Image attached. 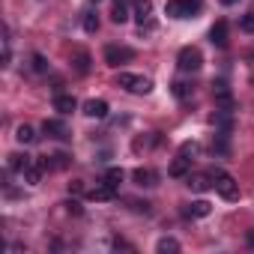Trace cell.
I'll return each mask as SVG.
<instances>
[{
    "label": "cell",
    "instance_id": "1",
    "mask_svg": "<svg viewBox=\"0 0 254 254\" xmlns=\"http://www.w3.org/2000/svg\"><path fill=\"white\" fill-rule=\"evenodd\" d=\"M117 84H120L123 90L135 93V96H147V93L153 90V81H150V78H144V75H132V72H120V75H117Z\"/></svg>",
    "mask_w": 254,
    "mask_h": 254
},
{
    "label": "cell",
    "instance_id": "2",
    "mask_svg": "<svg viewBox=\"0 0 254 254\" xmlns=\"http://www.w3.org/2000/svg\"><path fill=\"white\" fill-rule=\"evenodd\" d=\"M212 177H215V191H218L224 200H236V197H239V183H236L230 174H224V171H215Z\"/></svg>",
    "mask_w": 254,
    "mask_h": 254
},
{
    "label": "cell",
    "instance_id": "3",
    "mask_svg": "<svg viewBox=\"0 0 254 254\" xmlns=\"http://www.w3.org/2000/svg\"><path fill=\"white\" fill-rule=\"evenodd\" d=\"M177 63H180V69H183V72H197V69L203 66V54H200L194 45H186V48L180 51Z\"/></svg>",
    "mask_w": 254,
    "mask_h": 254
},
{
    "label": "cell",
    "instance_id": "4",
    "mask_svg": "<svg viewBox=\"0 0 254 254\" xmlns=\"http://www.w3.org/2000/svg\"><path fill=\"white\" fill-rule=\"evenodd\" d=\"M132 57H135V51H132L129 45H108V48H105V63L114 66V69L123 66V63H129Z\"/></svg>",
    "mask_w": 254,
    "mask_h": 254
},
{
    "label": "cell",
    "instance_id": "5",
    "mask_svg": "<svg viewBox=\"0 0 254 254\" xmlns=\"http://www.w3.org/2000/svg\"><path fill=\"white\" fill-rule=\"evenodd\" d=\"M42 132H45L48 138L66 141V138H69V126H66L63 120H45V123H42Z\"/></svg>",
    "mask_w": 254,
    "mask_h": 254
},
{
    "label": "cell",
    "instance_id": "6",
    "mask_svg": "<svg viewBox=\"0 0 254 254\" xmlns=\"http://www.w3.org/2000/svg\"><path fill=\"white\" fill-rule=\"evenodd\" d=\"M84 114L93 117V120H105L108 117V102L105 99H90V102H84Z\"/></svg>",
    "mask_w": 254,
    "mask_h": 254
},
{
    "label": "cell",
    "instance_id": "7",
    "mask_svg": "<svg viewBox=\"0 0 254 254\" xmlns=\"http://www.w3.org/2000/svg\"><path fill=\"white\" fill-rule=\"evenodd\" d=\"M129 3L132 0H114V9H111V21L114 24H126L132 15H129Z\"/></svg>",
    "mask_w": 254,
    "mask_h": 254
},
{
    "label": "cell",
    "instance_id": "8",
    "mask_svg": "<svg viewBox=\"0 0 254 254\" xmlns=\"http://www.w3.org/2000/svg\"><path fill=\"white\" fill-rule=\"evenodd\" d=\"M165 12L171 18H191V9H189V0H168Z\"/></svg>",
    "mask_w": 254,
    "mask_h": 254
},
{
    "label": "cell",
    "instance_id": "9",
    "mask_svg": "<svg viewBox=\"0 0 254 254\" xmlns=\"http://www.w3.org/2000/svg\"><path fill=\"white\" fill-rule=\"evenodd\" d=\"M114 197H117V189H114V186H108L105 180H102V183H99V186L90 191V200H99V203H105V200H114Z\"/></svg>",
    "mask_w": 254,
    "mask_h": 254
},
{
    "label": "cell",
    "instance_id": "10",
    "mask_svg": "<svg viewBox=\"0 0 254 254\" xmlns=\"http://www.w3.org/2000/svg\"><path fill=\"white\" fill-rule=\"evenodd\" d=\"M209 209H212V206H209L206 200H194V203L183 206V215H186V218H206V215H209Z\"/></svg>",
    "mask_w": 254,
    "mask_h": 254
},
{
    "label": "cell",
    "instance_id": "11",
    "mask_svg": "<svg viewBox=\"0 0 254 254\" xmlns=\"http://www.w3.org/2000/svg\"><path fill=\"white\" fill-rule=\"evenodd\" d=\"M150 15H153V0H135V21L141 27L150 24Z\"/></svg>",
    "mask_w": 254,
    "mask_h": 254
},
{
    "label": "cell",
    "instance_id": "12",
    "mask_svg": "<svg viewBox=\"0 0 254 254\" xmlns=\"http://www.w3.org/2000/svg\"><path fill=\"white\" fill-rule=\"evenodd\" d=\"M30 165H33V159H30L27 153H12V156H9V171H12V174H24Z\"/></svg>",
    "mask_w": 254,
    "mask_h": 254
},
{
    "label": "cell",
    "instance_id": "13",
    "mask_svg": "<svg viewBox=\"0 0 254 254\" xmlns=\"http://www.w3.org/2000/svg\"><path fill=\"white\" fill-rule=\"evenodd\" d=\"M209 39H212L215 48H224V45H227V24H224V21H215L212 30H209Z\"/></svg>",
    "mask_w": 254,
    "mask_h": 254
},
{
    "label": "cell",
    "instance_id": "14",
    "mask_svg": "<svg viewBox=\"0 0 254 254\" xmlns=\"http://www.w3.org/2000/svg\"><path fill=\"white\" fill-rule=\"evenodd\" d=\"M75 108H78L75 96H66V93H57V96H54V111H60V114H72Z\"/></svg>",
    "mask_w": 254,
    "mask_h": 254
},
{
    "label": "cell",
    "instance_id": "15",
    "mask_svg": "<svg viewBox=\"0 0 254 254\" xmlns=\"http://www.w3.org/2000/svg\"><path fill=\"white\" fill-rule=\"evenodd\" d=\"M45 168H48L45 162H36V159H33V165L21 174V177H24V183H27V186H36V183L42 180V171H45Z\"/></svg>",
    "mask_w": 254,
    "mask_h": 254
},
{
    "label": "cell",
    "instance_id": "16",
    "mask_svg": "<svg viewBox=\"0 0 254 254\" xmlns=\"http://www.w3.org/2000/svg\"><path fill=\"white\" fill-rule=\"evenodd\" d=\"M209 186H215L212 174H194V177H189V189H194V191H206Z\"/></svg>",
    "mask_w": 254,
    "mask_h": 254
},
{
    "label": "cell",
    "instance_id": "17",
    "mask_svg": "<svg viewBox=\"0 0 254 254\" xmlns=\"http://www.w3.org/2000/svg\"><path fill=\"white\" fill-rule=\"evenodd\" d=\"M72 63H75V69H78L81 75H87V72H90V54H87V51L75 48V51H72Z\"/></svg>",
    "mask_w": 254,
    "mask_h": 254
},
{
    "label": "cell",
    "instance_id": "18",
    "mask_svg": "<svg viewBox=\"0 0 254 254\" xmlns=\"http://www.w3.org/2000/svg\"><path fill=\"white\" fill-rule=\"evenodd\" d=\"M189 165H191V159H186V156H177V159L171 162L168 174H171V177H186V174H189Z\"/></svg>",
    "mask_w": 254,
    "mask_h": 254
},
{
    "label": "cell",
    "instance_id": "19",
    "mask_svg": "<svg viewBox=\"0 0 254 254\" xmlns=\"http://www.w3.org/2000/svg\"><path fill=\"white\" fill-rule=\"evenodd\" d=\"M132 177H135V183H138V186H156V174H153V171H147V168H138Z\"/></svg>",
    "mask_w": 254,
    "mask_h": 254
},
{
    "label": "cell",
    "instance_id": "20",
    "mask_svg": "<svg viewBox=\"0 0 254 254\" xmlns=\"http://www.w3.org/2000/svg\"><path fill=\"white\" fill-rule=\"evenodd\" d=\"M156 251H159V254H177V251H180V242L171 239V236H165V239H159Z\"/></svg>",
    "mask_w": 254,
    "mask_h": 254
},
{
    "label": "cell",
    "instance_id": "21",
    "mask_svg": "<svg viewBox=\"0 0 254 254\" xmlns=\"http://www.w3.org/2000/svg\"><path fill=\"white\" fill-rule=\"evenodd\" d=\"M15 141L18 144H33L36 141V132L30 129V126H18V129H15Z\"/></svg>",
    "mask_w": 254,
    "mask_h": 254
},
{
    "label": "cell",
    "instance_id": "22",
    "mask_svg": "<svg viewBox=\"0 0 254 254\" xmlns=\"http://www.w3.org/2000/svg\"><path fill=\"white\" fill-rule=\"evenodd\" d=\"M84 30L96 33L99 30V12H84Z\"/></svg>",
    "mask_w": 254,
    "mask_h": 254
},
{
    "label": "cell",
    "instance_id": "23",
    "mask_svg": "<svg viewBox=\"0 0 254 254\" xmlns=\"http://www.w3.org/2000/svg\"><path fill=\"white\" fill-rule=\"evenodd\" d=\"M105 183L114 186V189H120V183H123V171H120V168H111V171L105 174Z\"/></svg>",
    "mask_w": 254,
    "mask_h": 254
},
{
    "label": "cell",
    "instance_id": "24",
    "mask_svg": "<svg viewBox=\"0 0 254 254\" xmlns=\"http://www.w3.org/2000/svg\"><path fill=\"white\" fill-rule=\"evenodd\" d=\"M197 153H200V147H197L194 141H186V144L180 147V156H186V159H194Z\"/></svg>",
    "mask_w": 254,
    "mask_h": 254
},
{
    "label": "cell",
    "instance_id": "25",
    "mask_svg": "<svg viewBox=\"0 0 254 254\" xmlns=\"http://www.w3.org/2000/svg\"><path fill=\"white\" fill-rule=\"evenodd\" d=\"M174 96L186 102V99L191 96V87H189V84H183V81H177V84H174Z\"/></svg>",
    "mask_w": 254,
    "mask_h": 254
},
{
    "label": "cell",
    "instance_id": "26",
    "mask_svg": "<svg viewBox=\"0 0 254 254\" xmlns=\"http://www.w3.org/2000/svg\"><path fill=\"white\" fill-rule=\"evenodd\" d=\"M33 69H36L39 75H45V72H48V60H45L42 54H33Z\"/></svg>",
    "mask_w": 254,
    "mask_h": 254
},
{
    "label": "cell",
    "instance_id": "27",
    "mask_svg": "<svg viewBox=\"0 0 254 254\" xmlns=\"http://www.w3.org/2000/svg\"><path fill=\"white\" fill-rule=\"evenodd\" d=\"M239 27H242L245 33H254V12H248V15H242V21H239Z\"/></svg>",
    "mask_w": 254,
    "mask_h": 254
},
{
    "label": "cell",
    "instance_id": "28",
    "mask_svg": "<svg viewBox=\"0 0 254 254\" xmlns=\"http://www.w3.org/2000/svg\"><path fill=\"white\" fill-rule=\"evenodd\" d=\"M66 209H69L72 215H81V203H78V200H69V203H66Z\"/></svg>",
    "mask_w": 254,
    "mask_h": 254
},
{
    "label": "cell",
    "instance_id": "29",
    "mask_svg": "<svg viewBox=\"0 0 254 254\" xmlns=\"http://www.w3.org/2000/svg\"><path fill=\"white\" fill-rule=\"evenodd\" d=\"M81 191H84L81 183H69V194H81Z\"/></svg>",
    "mask_w": 254,
    "mask_h": 254
},
{
    "label": "cell",
    "instance_id": "30",
    "mask_svg": "<svg viewBox=\"0 0 254 254\" xmlns=\"http://www.w3.org/2000/svg\"><path fill=\"white\" fill-rule=\"evenodd\" d=\"M221 6H233V3H239V0H218Z\"/></svg>",
    "mask_w": 254,
    "mask_h": 254
},
{
    "label": "cell",
    "instance_id": "31",
    "mask_svg": "<svg viewBox=\"0 0 254 254\" xmlns=\"http://www.w3.org/2000/svg\"><path fill=\"white\" fill-rule=\"evenodd\" d=\"M245 239H248V245L254 248V230H248V236H245Z\"/></svg>",
    "mask_w": 254,
    "mask_h": 254
},
{
    "label": "cell",
    "instance_id": "32",
    "mask_svg": "<svg viewBox=\"0 0 254 254\" xmlns=\"http://www.w3.org/2000/svg\"><path fill=\"white\" fill-rule=\"evenodd\" d=\"M96 3H99V0H96Z\"/></svg>",
    "mask_w": 254,
    "mask_h": 254
}]
</instances>
